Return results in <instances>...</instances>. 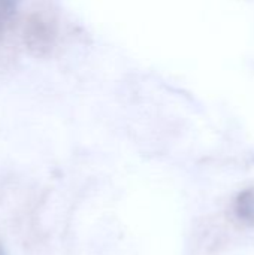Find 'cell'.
<instances>
[{
	"label": "cell",
	"instance_id": "7a4b0ae2",
	"mask_svg": "<svg viewBox=\"0 0 254 255\" xmlns=\"http://www.w3.org/2000/svg\"><path fill=\"white\" fill-rule=\"evenodd\" d=\"M237 217L247 226L254 227V188L241 191L235 200Z\"/></svg>",
	"mask_w": 254,
	"mask_h": 255
},
{
	"label": "cell",
	"instance_id": "6da1fadb",
	"mask_svg": "<svg viewBox=\"0 0 254 255\" xmlns=\"http://www.w3.org/2000/svg\"><path fill=\"white\" fill-rule=\"evenodd\" d=\"M24 39L27 48L36 55L48 54L55 43V28L54 25L40 15H33L24 30Z\"/></svg>",
	"mask_w": 254,
	"mask_h": 255
},
{
	"label": "cell",
	"instance_id": "3957f363",
	"mask_svg": "<svg viewBox=\"0 0 254 255\" xmlns=\"http://www.w3.org/2000/svg\"><path fill=\"white\" fill-rule=\"evenodd\" d=\"M19 1L21 0H0V21L3 24L15 16Z\"/></svg>",
	"mask_w": 254,
	"mask_h": 255
},
{
	"label": "cell",
	"instance_id": "5b68a950",
	"mask_svg": "<svg viewBox=\"0 0 254 255\" xmlns=\"http://www.w3.org/2000/svg\"><path fill=\"white\" fill-rule=\"evenodd\" d=\"M1 28H3V22L0 21V36H1Z\"/></svg>",
	"mask_w": 254,
	"mask_h": 255
},
{
	"label": "cell",
	"instance_id": "277c9868",
	"mask_svg": "<svg viewBox=\"0 0 254 255\" xmlns=\"http://www.w3.org/2000/svg\"><path fill=\"white\" fill-rule=\"evenodd\" d=\"M0 255H6V253H4V250L1 248V245H0Z\"/></svg>",
	"mask_w": 254,
	"mask_h": 255
}]
</instances>
